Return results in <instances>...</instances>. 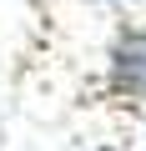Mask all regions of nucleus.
<instances>
[{"instance_id": "obj_1", "label": "nucleus", "mask_w": 146, "mask_h": 151, "mask_svg": "<svg viewBox=\"0 0 146 151\" xmlns=\"http://www.w3.org/2000/svg\"><path fill=\"white\" fill-rule=\"evenodd\" d=\"M116 91L146 101V35H126L116 45Z\"/></svg>"}]
</instances>
